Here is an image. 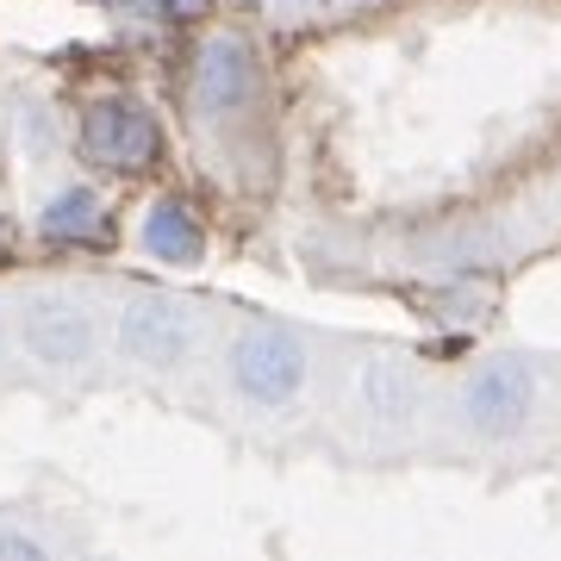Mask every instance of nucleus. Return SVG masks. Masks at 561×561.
Instances as JSON below:
<instances>
[{
	"label": "nucleus",
	"instance_id": "1a4fd4ad",
	"mask_svg": "<svg viewBox=\"0 0 561 561\" xmlns=\"http://www.w3.org/2000/svg\"><path fill=\"white\" fill-rule=\"evenodd\" d=\"M38 231H44L50 243H94V238L106 231V201L94 194V187L69 181V187H57V194L44 201Z\"/></svg>",
	"mask_w": 561,
	"mask_h": 561
},
{
	"label": "nucleus",
	"instance_id": "6e6552de",
	"mask_svg": "<svg viewBox=\"0 0 561 561\" xmlns=\"http://www.w3.org/2000/svg\"><path fill=\"white\" fill-rule=\"evenodd\" d=\"M144 250L157 262H169V268H194V262L206 256V225L201 213L187 201H175V194H162V201H150V213H144Z\"/></svg>",
	"mask_w": 561,
	"mask_h": 561
},
{
	"label": "nucleus",
	"instance_id": "20e7f679",
	"mask_svg": "<svg viewBox=\"0 0 561 561\" xmlns=\"http://www.w3.org/2000/svg\"><path fill=\"white\" fill-rule=\"evenodd\" d=\"M20 343L32 362H44V368L62 375V368H81V362L94 356L101 331H94V312L69 287H38L20 306Z\"/></svg>",
	"mask_w": 561,
	"mask_h": 561
},
{
	"label": "nucleus",
	"instance_id": "f8f14e48",
	"mask_svg": "<svg viewBox=\"0 0 561 561\" xmlns=\"http://www.w3.org/2000/svg\"><path fill=\"white\" fill-rule=\"evenodd\" d=\"M0 343H7V312H0Z\"/></svg>",
	"mask_w": 561,
	"mask_h": 561
},
{
	"label": "nucleus",
	"instance_id": "7ed1b4c3",
	"mask_svg": "<svg viewBox=\"0 0 561 561\" xmlns=\"http://www.w3.org/2000/svg\"><path fill=\"white\" fill-rule=\"evenodd\" d=\"M113 343L119 356L144 375H169L187 362L194 350V312L175 300V294H131L119 306V324H113Z\"/></svg>",
	"mask_w": 561,
	"mask_h": 561
},
{
	"label": "nucleus",
	"instance_id": "9d476101",
	"mask_svg": "<svg viewBox=\"0 0 561 561\" xmlns=\"http://www.w3.org/2000/svg\"><path fill=\"white\" fill-rule=\"evenodd\" d=\"M50 542L38 530H20V524H0V561H44Z\"/></svg>",
	"mask_w": 561,
	"mask_h": 561
},
{
	"label": "nucleus",
	"instance_id": "9b49d317",
	"mask_svg": "<svg viewBox=\"0 0 561 561\" xmlns=\"http://www.w3.org/2000/svg\"><path fill=\"white\" fill-rule=\"evenodd\" d=\"M206 7H213V0H138V13L144 20H201Z\"/></svg>",
	"mask_w": 561,
	"mask_h": 561
},
{
	"label": "nucleus",
	"instance_id": "f257e3e1",
	"mask_svg": "<svg viewBox=\"0 0 561 561\" xmlns=\"http://www.w3.org/2000/svg\"><path fill=\"white\" fill-rule=\"evenodd\" d=\"M225 375L238 387V400L250 405H294L306 393V375H312V356L306 343L287 331V324H243L231 350H225Z\"/></svg>",
	"mask_w": 561,
	"mask_h": 561
},
{
	"label": "nucleus",
	"instance_id": "f03ea898",
	"mask_svg": "<svg viewBox=\"0 0 561 561\" xmlns=\"http://www.w3.org/2000/svg\"><path fill=\"white\" fill-rule=\"evenodd\" d=\"M537 412V368L524 356H486L468 381H461V424L481 443L518 437Z\"/></svg>",
	"mask_w": 561,
	"mask_h": 561
},
{
	"label": "nucleus",
	"instance_id": "0eeeda50",
	"mask_svg": "<svg viewBox=\"0 0 561 561\" xmlns=\"http://www.w3.org/2000/svg\"><path fill=\"white\" fill-rule=\"evenodd\" d=\"M356 400L375 424H412L424 405V387L412 375V362L400 356H368L356 368Z\"/></svg>",
	"mask_w": 561,
	"mask_h": 561
},
{
	"label": "nucleus",
	"instance_id": "423d86ee",
	"mask_svg": "<svg viewBox=\"0 0 561 561\" xmlns=\"http://www.w3.org/2000/svg\"><path fill=\"white\" fill-rule=\"evenodd\" d=\"M256 88H262V62L250 50V38L219 32V38H206L194 50V106H201L206 119L243 113V106L256 101Z\"/></svg>",
	"mask_w": 561,
	"mask_h": 561
},
{
	"label": "nucleus",
	"instance_id": "39448f33",
	"mask_svg": "<svg viewBox=\"0 0 561 561\" xmlns=\"http://www.w3.org/2000/svg\"><path fill=\"white\" fill-rule=\"evenodd\" d=\"M81 150L94 162H106V169H150L162 150V125L131 94H101L81 113Z\"/></svg>",
	"mask_w": 561,
	"mask_h": 561
}]
</instances>
